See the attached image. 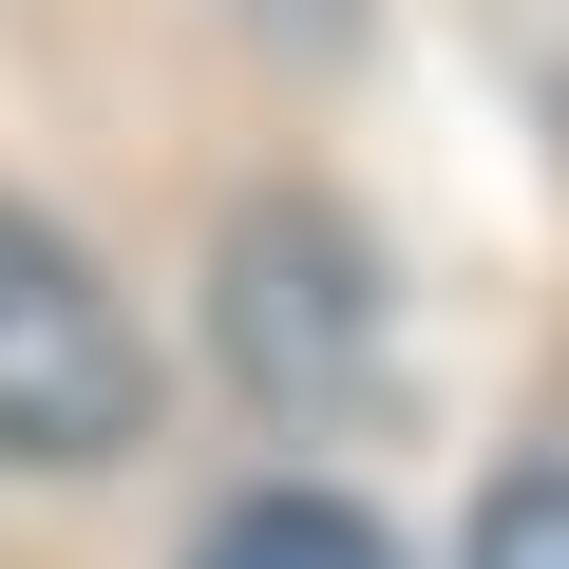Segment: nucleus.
Wrapping results in <instances>:
<instances>
[{"label":"nucleus","instance_id":"2","mask_svg":"<svg viewBox=\"0 0 569 569\" xmlns=\"http://www.w3.org/2000/svg\"><path fill=\"white\" fill-rule=\"evenodd\" d=\"M133 437H152V342L114 323V284L39 209H0V456L20 475H114Z\"/></svg>","mask_w":569,"mask_h":569},{"label":"nucleus","instance_id":"1","mask_svg":"<svg viewBox=\"0 0 569 569\" xmlns=\"http://www.w3.org/2000/svg\"><path fill=\"white\" fill-rule=\"evenodd\" d=\"M209 305H228V380H247L266 418H305V437L380 418V266H361L342 209L266 190V209L228 228V266H209Z\"/></svg>","mask_w":569,"mask_h":569},{"label":"nucleus","instance_id":"4","mask_svg":"<svg viewBox=\"0 0 569 569\" xmlns=\"http://www.w3.org/2000/svg\"><path fill=\"white\" fill-rule=\"evenodd\" d=\"M475 569H569V475H493V512H475Z\"/></svg>","mask_w":569,"mask_h":569},{"label":"nucleus","instance_id":"3","mask_svg":"<svg viewBox=\"0 0 569 569\" xmlns=\"http://www.w3.org/2000/svg\"><path fill=\"white\" fill-rule=\"evenodd\" d=\"M190 569H399V550H380L361 493H305V475H284V493H228Z\"/></svg>","mask_w":569,"mask_h":569},{"label":"nucleus","instance_id":"5","mask_svg":"<svg viewBox=\"0 0 569 569\" xmlns=\"http://www.w3.org/2000/svg\"><path fill=\"white\" fill-rule=\"evenodd\" d=\"M247 20H284V39H361V0H247Z\"/></svg>","mask_w":569,"mask_h":569}]
</instances>
